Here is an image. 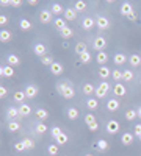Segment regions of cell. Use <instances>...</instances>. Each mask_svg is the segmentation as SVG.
Masks as SVG:
<instances>
[{
	"mask_svg": "<svg viewBox=\"0 0 141 156\" xmlns=\"http://www.w3.org/2000/svg\"><path fill=\"white\" fill-rule=\"evenodd\" d=\"M57 90L61 94V97H65V98H68V100L75 97V90H74V87H72L71 84L65 83V81L57 83Z\"/></svg>",
	"mask_w": 141,
	"mask_h": 156,
	"instance_id": "cell-1",
	"label": "cell"
},
{
	"mask_svg": "<svg viewBox=\"0 0 141 156\" xmlns=\"http://www.w3.org/2000/svg\"><path fill=\"white\" fill-rule=\"evenodd\" d=\"M110 90V84L107 81H102L99 87H96V98H105Z\"/></svg>",
	"mask_w": 141,
	"mask_h": 156,
	"instance_id": "cell-2",
	"label": "cell"
},
{
	"mask_svg": "<svg viewBox=\"0 0 141 156\" xmlns=\"http://www.w3.org/2000/svg\"><path fill=\"white\" fill-rule=\"evenodd\" d=\"M105 129H107V133H108V134H116V133H119L121 125H119V122H118V120L111 119V120H108V122H107Z\"/></svg>",
	"mask_w": 141,
	"mask_h": 156,
	"instance_id": "cell-3",
	"label": "cell"
},
{
	"mask_svg": "<svg viewBox=\"0 0 141 156\" xmlns=\"http://www.w3.org/2000/svg\"><path fill=\"white\" fill-rule=\"evenodd\" d=\"M93 47L97 50V51H104V48L107 47V39L102 37V36H97L93 42Z\"/></svg>",
	"mask_w": 141,
	"mask_h": 156,
	"instance_id": "cell-4",
	"label": "cell"
},
{
	"mask_svg": "<svg viewBox=\"0 0 141 156\" xmlns=\"http://www.w3.org/2000/svg\"><path fill=\"white\" fill-rule=\"evenodd\" d=\"M39 22L41 23H50L52 22V11L50 9H43L39 12Z\"/></svg>",
	"mask_w": 141,
	"mask_h": 156,
	"instance_id": "cell-5",
	"label": "cell"
},
{
	"mask_svg": "<svg viewBox=\"0 0 141 156\" xmlns=\"http://www.w3.org/2000/svg\"><path fill=\"white\" fill-rule=\"evenodd\" d=\"M133 140H135V134H132V133H129V131H125L122 136H121V144L122 145H132L133 144Z\"/></svg>",
	"mask_w": 141,
	"mask_h": 156,
	"instance_id": "cell-6",
	"label": "cell"
},
{
	"mask_svg": "<svg viewBox=\"0 0 141 156\" xmlns=\"http://www.w3.org/2000/svg\"><path fill=\"white\" fill-rule=\"evenodd\" d=\"M0 75L5 76V78H13L14 76V67H11V66H2L0 67Z\"/></svg>",
	"mask_w": 141,
	"mask_h": 156,
	"instance_id": "cell-7",
	"label": "cell"
},
{
	"mask_svg": "<svg viewBox=\"0 0 141 156\" xmlns=\"http://www.w3.org/2000/svg\"><path fill=\"white\" fill-rule=\"evenodd\" d=\"M38 92H39V89H38L35 84H28L27 87H25V95H27V98H35L38 95Z\"/></svg>",
	"mask_w": 141,
	"mask_h": 156,
	"instance_id": "cell-8",
	"label": "cell"
},
{
	"mask_svg": "<svg viewBox=\"0 0 141 156\" xmlns=\"http://www.w3.org/2000/svg\"><path fill=\"white\" fill-rule=\"evenodd\" d=\"M113 92H114V97H124V95L127 94V89H125V86H124V84L118 83V84H114Z\"/></svg>",
	"mask_w": 141,
	"mask_h": 156,
	"instance_id": "cell-9",
	"label": "cell"
},
{
	"mask_svg": "<svg viewBox=\"0 0 141 156\" xmlns=\"http://www.w3.org/2000/svg\"><path fill=\"white\" fill-rule=\"evenodd\" d=\"M33 51H35V55L36 56H46L47 55V47L44 45V44H36L35 47H33Z\"/></svg>",
	"mask_w": 141,
	"mask_h": 156,
	"instance_id": "cell-10",
	"label": "cell"
},
{
	"mask_svg": "<svg viewBox=\"0 0 141 156\" xmlns=\"http://www.w3.org/2000/svg\"><path fill=\"white\" fill-rule=\"evenodd\" d=\"M6 117H8V120H9V122H11V120H16L17 117H20V114H19V108H14V106L8 108V111H6Z\"/></svg>",
	"mask_w": 141,
	"mask_h": 156,
	"instance_id": "cell-11",
	"label": "cell"
},
{
	"mask_svg": "<svg viewBox=\"0 0 141 156\" xmlns=\"http://www.w3.org/2000/svg\"><path fill=\"white\" fill-rule=\"evenodd\" d=\"M96 25H97L100 30H107L110 27V20L107 17H104V16H99L97 20H96Z\"/></svg>",
	"mask_w": 141,
	"mask_h": 156,
	"instance_id": "cell-12",
	"label": "cell"
},
{
	"mask_svg": "<svg viewBox=\"0 0 141 156\" xmlns=\"http://www.w3.org/2000/svg\"><path fill=\"white\" fill-rule=\"evenodd\" d=\"M119 12H121L122 16H129V14H132V12H133L132 3H130V2H124V3L121 5V9H119Z\"/></svg>",
	"mask_w": 141,
	"mask_h": 156,
	"instance_id": "cell-13",
	"label": "cell"
},
{
	"mask_svg": "<svg viewBox=\"0 0 141 156\" xmlns=\"http://www.w3.org/2000/svg\"><path fill=\"white\" fill-rule=\"evenodd\" d=\"M50 72H52V75H61L63 72H65V67H63L61 62H54L52 66H50Z\"/></svg>",
	"mask_w": 141,
	"mask_h": 156,
	"instance_id": "cell-14",
	"label": "cell"
},
{
	"mask_svg": "<svg viewBox=\"0 0 141 156\" xmlns=\"http://www.w3.org/2000/svg\"><path fill=\"white\" fill-rule=\"evenodd\" d=\"M82 90H83V94H85L86 97H91L93 94H96V87H94L91 83H85L83 87H82Z\"/></svg>",
	"mask_w": 141,
	"mask_h": 156,
	"instance_id": "cell-15",
	"label": "cell"
},
{
	"mask_svg": "<svg viewBox=\"0 0 141 156\" xmlns=\"http://www.w3.org/2000/svg\"><path fill=\"white\" fill-rule=\"evenodd\" d=\"M94 25H96V20L93 17H85L83 22H82V28L83 30H91Z\"/></svg>",
	"mask_w": 141,
	"mask_h": 156,
	"instance_id": "cell-16",
	"label": "cell"
},
{
	"mask_svg": "<svg viewBox=\"0 0 141 156\" xmlns=\"http://www.w3.org/2000/svg\"><path fill=\"white\" fill-rule=\"evenodd\" d=\"M65 19L66 20H75L77 19V11L74 9V8H66L65 9Z\"/></svg>",
	"mask_w": 141,
	"mask_h": 156,
	"instance_id": "cell-17",
	"label": "cell"
},
{
	"mask_svg": "<svg viewBox=\"0 0 141 156\" xmlns=\"http://www.w3.org/2000/svg\"><path fill=\"white\" fill-rule=\"evenodd\" d=\"M107 109H108V111H111V112L118 111V109H119V101H118L116 98L108 100V101H107Z\"/></svg>",
	"mask_w": 141,
	"mask_h": 156,
	"instance_id": "cell-18",
	"label": "cell"
},
{
	"mask_svg": "<svg viewBox=\"0 0 141 156\" xmlns=\"http://www.w3.org/2000/svg\"><path fill=\"white\" fill-rule=\"evenodd\" d=\"M19 114H20V117H27V115L32 114V108L27 105V103H22V105L19 106Z\"/></svg>",
	"mask_w": 141,
	"mask_h": 156,
	"instance_id": "cell-19",
	"label": "cell"
},
{
	"mask_svg": "<svg viewBox=\"0 0 141 156\" xmlns=\"http://www.w3.org/2000/svg\"><path fill=\"white\" fill-rule=\"evenodd\" d=\"M13 98H14V101L16 103H24V100L27 98V95H25V90H16L14 92V95H13Z\"/></svg>",
	"mask_w": 141,
	"mask_h": 156,
	"instance_id": "cell-20",
	"label": "cell"
},
{
	"mask_svg": "<svg viewBox=\"0 0 141 156\" xmlns=\"http://www.w3.org/2000/svg\"><path fill=\"white\" fill-rule=\"evenodd\" d=\"M13 39V33L9 30H2L0 31V41L2 42H9Z\"/></svg>",
	"mask_w": 141,
	"mask_h": 156,
	"instance_id": "cell-21",
	"label": "cell"
},
{
	"mask_svg": "<svg viewBox=\"0 0 141 156\" xmlns=\"http://www.w3.org/2000/svg\"><path fill=\"white\" fill-rule=\"evenodd\" d=\"M96 61L100 64V66H105V62L108 61V55L105 51H97V56H96Z\"/></svg>",
	"mask_w": 141,
	"mask_h": 156,
	"instance_id": "cell-22",
	"label": "cell"
},
{
	"mask_svg": "<svg viewBox=\"0 0 141 156\" xmlns=\"http://www.w3.org/2000/svg\"><path fill=\"white\" fill-rule=\"evenodd\" d=\"M96 148L102 153V151H107L108 150V142L105 140V139H99L97 142H96Z\"/></svg>",
	"mask_w": 141,
	"mask_h": 156,
	"instance_id": "cell-23",
	"label": "cell"
},
{
	"mask_svg": "<svg viewBox=\"0 0 141 156\" xmlns=\"http://www.w3.org/2000/svg\"><path fill=\"white\" fill-rule=\"evenodd\" d=\"M54 25H55V28L57 30H63V28H66L68 25H66V19H63V17H57L55 20H54Z\"/></svg>",
	"mask_w": 141,
	"mask_h": 156,
	"instance_id": "cell-24",
	"label": "cell"
},
{
	"mask_svg": "<svg viewBox=\"0 0 141 156\" xmlns=\"http://www.w3.org/2000/svg\"><path fill=\"white\" fill-rule=\"evenodd\" d=\"M79 115H80V112H79V109H77V108H69L68 109V119L69 120H77V119H79Z\"/></svg>",
	"mask_w": 141,
	"mask_h": 156,
	"instance_id": "cell-25",
	"label": "cell"
},
{
	"mask_svg": "<svg viewBox=\"0 0 141 156\" xmlns=\"http://www.w3.org/2000/svg\"><path fill=\"white\" fill-rule=\"evenodd\" d=\"M129 62H130V66H132V67H138L139 64H141V56L136 55V53H133V55H130Z\"/></svg>",
	"mask_w": 141,
	"mask_h": 156,
	"instance_id": "cell-26",
	"label": "cell"
},
{
	"mask_svg": "<svg viewBox=\"0 0 141 156\" xmlns=\"http://www.w3.org/2000/svg\"><path fill=\"white\" fill-rule=\"evenodd\" d=\"M113 61H114V64L116 66H121V64H124L125 61H127V56L124 55V53H116L113 56Z\"/></svg>",
	"mask_w": 141,
	"mask_h": 156,
	"instance_id": "cell-27",
	"label": "cell"
},
{
	"mask_svg": "<svg viewBox=\"0 0 141 156\" xmlns=\"http://www.w3.org/2000/svg\"><path fill=\"white\" fill-rule=\"evenodd\" d=\"M99 75H100V78L107 80L108 76H111V70H110L107 66H100V69H99Z\"/></svg>",
	"mask_w": 141,
	"mask_h": 156,
	"instance_id": "cell-28",
	"label": "cell"
},
{
	"mask_svg": "<svg viewBox=\"0 0 141 156\" xmlns=\"http://www.w3.org/2000/svg\"><path fill=\"white\" fill-rule=\"evenodd\" d=\"M6 61H8V66H11V67H14V66H17V64L20 62V59H19V58H17L16 55H13V53L6 56Z\"/></svg>",
	"mask_w": 141,
	"mask_h": 156,
	"instance_id": "cell-29",
	"label": "cell"
},
{
	"mask_svg": "<svg viewBox=\"0 0 141 156\" xmlns=\"http://www.w3.org/2000/svg\"><path fill=\"white\" fill-rule=\"evenodd\" d=\"M52 14H55V16H60V14H65V8H63L60 3H54L52 5Z\"/></svg>",
	"mask_w": 141,
	"mask_h": 156,
	"instance_id": "cell-30",
	"label": "cell"
},
{
	"mask_svg": "<svg viewBox=\"0 0 141 156\" xmlns=\"http://www.w3.org/2000/svg\"><path fill=\"white\" fill-rule=\"evenodd\" d=\"M133 76H135V73H133V70H130V69H127V70H122V80L124 81H132L133 80Z\"/></svg>",
	"mask_w": 141,
	"mask_h": 156,
	"instance_id": "cell-31",
	"label": "cell"
},
{
	"mask_svg": "<svg viewBox=\"0 0 141 156\" xmlns=\"http://www.w3.org/2000/svg\"><path fill=\"white\" fill-rule=\"evenodd\" d=\"M35 114H36V117L39 120H46L47 117H49V112L46 111V109H43V108H38L36 111H35Z\"/></svg>",
	"mask_w": 141,
	"mask_h": 156,
	"instance_id": "cell-32",
	"label": "cell"
},
{
	"mask_svg": "<svg viewBox=\"0 0 141 156\" xmlns=\"http://www.w3.org/2000/svg\"><path fill=\"white\" fill-rule=\"evenodd\" d=\"M68 140H69V137H68V134H65V133H61L57 139H55V144H58V145H66L68 144Z\"/></svg>",
	"mask_w": 141,
	"mask_h": 156,
	"instance_id": "cell-33",
	"label": "cell"
},
{
	"mask_svg": "<svg viewBox=\"0 0 141 156\" xmlns=\"http://www.w3.org/2000/svg\"><path fill=\"white\" fill-rule=\"evenodd\" d=\"M8 129H9L11 133H16V131H19V129H20V123L16 122V120H11V122H8Z\"/></svg>",
	"mask_w": 141,
	"mask_h": 156,
	"instance_id": "cell-34",
	"label": "cell"
},
{
	"mask_svg": "<svg viewBox=\"0 0 141 156\" xmlns=\"http://www.w3.org/2000/svg\"><path fill=\"white\" fill-rule=\"evenodd\" d=\"M58 150H60V145H58V144H50V145L47 147V153H49L50 156H57V154H58Z\"/></svg>",
	"mask_w": 141,
	"mask_h": 156,
	"instance_id": "cell-35",
	"label": "cell"
},
{
	"mask_svg": "<svg viewBox=\"0 0 141 156\" xmlns=\"http://www.w3.org/2000/svg\"><path fill=\"white\" fill-rule=\"evenodd\" d=\"M74 9H75L77 12L85 11V9H86V2H83V0H77L75 5H74Z\"/></svg>",
	"mask_w": 141,
	"mask_h": 156,
	"instance_id": "cell-36",
	"label": "cell"
},
{
	"mask_svg": "<svg viewBox=\"0 0 141 156\" xmlns=\"http://www.w3.org/2000/svg\"><path fill=\"white\" fill-rule=\"evenodd\" d=\"M19 27H20V30H24V31H28V30L32 28V22L27 20V19H20Z\"/></svg>",
	"mask_w": 141,
	"mask_h": 156,
	"instance_id": "cell-37",
	"label": "cell"
},
{
	"mask_svg": "<svg viewBox=\"0 0 141 156\" xmlns=\"http://www.w3.org/2000/svg\"><path fill=\"white\" fill-rule=\"evenodd\" d=\"M79 58H80V62H82V64H89V62H91V59H93L89 51H85V53H82Z\"/></svg>",
	"mask_w": 141,
	"mask_h": 156,
	"instance_id": "cell-38",
	"label": "cell"
},
{
	"mask_svg": "<svg viewBox=\"0 0 141 156\" xmlns=\"http://www.w3.org/2000/svg\"><path fill=\"white\" fill-rule=\"evenodd\" d=\"M60 33H61V37H63V39H71V37H72V34H74L72 28H69V27L63 28V30H61Z\"/></svg>",
	"mask_w": 141,
	"mask_h": 156,
	"instance_id": "cell-39",
	"label": "cell"
},
{
	"mask_svg": "<svg viewBox=\"0 0 141 156\" xmlns=\"http://www.w3.org/2000/svg\"><path fill=\"white\" fill-rule=\"evenodd\" d=\"M136 117H138V112H136L135 109H129V111L125 112V119L129 120V122H133Z\"/></svg>",
	"mask_w": 141,
	"mask_h": 156,
	"instance_id": "cell-40",
	"label": "cell"
},
{
	"mask_svg": "<svg viewBox=\"0 0 141 156\" xmlns=\"http://www.w3.org/2000/svg\"><path fill=\"white\" fill-rule=\"evenodd\" d=\"M86 106H88V109H97V106H99V101H97V98H88V101H86Z\"/></svg>",
	"mask_w": 141,
	"mask_h": 156,
	"instance_id": "cell-41",
	"label": "cell"
},
{
	"mask_svg": "<svg viewBox=\"0 0 141 156\" xmlns=\"http://www.w3.org/2000/svg\"><path fill=\"white\" fill-rule=\"evenodd\" d=\"M97 120H96V115L94 114H91V112H88L86 115H85V123L89 126V125H93V123H96Z\"/></svg>",
	"mask_w": 141,
	"mask_h": 156,
	"instance_id": "cell-42",
	"label": "cell"
},
{
	"mask_svg": "<svg viewBox=\"0 0 141 156\" xmlns=\"http://www.w3.org/2000/svg\"><path fill=\"white\" fill-rule=\"evenodd\" d=\"M85 51H88V50H86V45H85V42H79V44L75 45V53L79 55V56H80L82 53H85Z\"/></svg>",
	"mask_w": 141,
	"mask_h": 156,
	"instance_id": "cell-43",
	"label": "cell"
},
{
	"mask_svg": "<svg viewBox=\"0 0 141 156\" xmlns=\"http://www.w3.org/2000/svg\"><path fill=\"white\" fill-rule=\"evenodd\" d=\"M41 62L44 64V66H49V67H50V66H52V64H54L55 61H54L52 55H46V56H43V58H41Z\"/></svg>",
	"mask_w": 141,
	"mask_h": 156,
	"instance_id": "cell-44",
	"label": "cell"
},
{
	"mask_svg": "<svg viewBox=\"0 0 141 156\" xmlns=\"http://www.w3.org/2000/svg\"><path fill=\"white\" fill-rule=\"evenodd\" d=\"M111 76H113L114 81H121V80H122V70H119V69L111 70Z\"/></svg>",
	"mask_w": 141,
	"mask_h": 156,
	"instance_id": "cell-45",
	"label": "cell"
},
{
	"mask_svg": "<svg viewBox=\"0 0 141 156\" xmlns=\"http://www.w3.org/2000/svg\"><path fill=\"white\" fill-rule=\"evenodd\" d=\"M22 144H24L25 150H32V148L35 147V142H33L32 139H28V137H27V139H24V140H22Z\"/></svg>",
	"mask_w": 141,
	"mask_h": 156,
	"instance_id": "cell-46",
	"label": "cell"
},
{
	"mask_svg": "<svg viewBox=\"0 0 141 156\" xmlns=\"http://www.w3.org/2000/svg\"><path fill=\"white\" fill-rule=\"evenodd\" d=\"M36 131L39 133V134H44V133L47 131V125L43 123V122H41V123H38V125H36Z\"/></svg>",
	"mask_w": 141,
	"mask_h": 156,
	"instance_id": "cell-47",
	"label": "cell"
},
{
	"mask_svg": "<svg viewBox=\"0 0 141 156\" xmlns=\"http://www.w3.org/2000/svg\"><path fill=\"white\" fill-rule=\"evenodd\" d=\"M50 133H52V137H54V139H57L63 131H61V128H60V126H54L52 129H50Z\"/></svg>",
	"mask_w": 141,
	"mask_h": 156,
	"instance_id": "cell-48",
	"label": "cell"
},
{
	"mask_svg": "<svg viewBox=\"0 0 141 156\" xmlns=\"http://www.w3.org/2000/svg\"><path fill=\"white\" fill-rule=\"evenodd\" d=\"M14 150L20 153V151H24V150H25V147H24L22 142H17V144H14Z\"/></svg>",
	"mask_w": 141,
	"mask_h": 156,
	"instance_id": "cell-49",
	"label": "cell"
},
{
	"mask_svg": "<svg viewBox=\"0 0 141 156\" xmlns=\"http://www.w3.org/2000/svg\"><path fill=\"white\" fill-rule=\"evenodd\" d=\"M22 5V0H11V6L13 8H19Z\"/></svg>",
	"mask_w": 141,
	"mask_h": 156,
	"instance_id": "cell-50",
	"label": "cell"
},
{
	"mask_svg": "<svg viewBox=\"0 0 141 156\" xmlns=\"http://www.w3.org/2000/svg\"><path fill=\"white\" fill-rule=\"evenodd\" d=\"M6 94H8L6 87H5V86H2V87H0V97H2V98H5V97H6Z\"/></svg>",
	"mask_w": 141,
	"mask_h": 156,
	"instance_id": "cell-51",
	"label": "cell"
},
{
	"mask_svg": "<svg viewBox=\"0 0 141 156\" xmlns=\"http://www.w3.org/2000/svg\"><path fill=\"white\" fill-rule=\"evenodd\" d=\"M135 136H141V123H138V125H135Z\"/></svg>",
	"mask_w": 141,
	"mask_h": 156,
	"instance_id": "cell-52",
	"label": "cell"
},
{
	"mask_svg": "<svg viewBox=\"0 0 141 156\" xmlns=\"http://www.w3.org/2000/svg\"><path fill=\"white\" fill-rule=\"evenodd\" d=\"M88 128H89V131H97V129H99V123L96 122V123H93V125H89Z\"/></svg>",
	"mask_w": 141,
	"mask_h": 156,
	"instance_id": "cell-53",
	"label": "cell"
},
{
	"mask_svg": "<svg viewBox=\"0 0 141 156\" xmlns=\"http://www.w3.org/2000/svg\"><path fill=\"white\" fill-rule=\"evenodd\" d=\"M6 23H8V17L2 14L0 16V25H6Z\"/></svg>",
	"mask_w": 141,
	"mask_h": 156,
	"instance_id": "cell-54",
	"label": "cell"
},
{
	"mask_svg": "<svg viewBox=\"0 0 141 156\" xmlns=\"http://www.w3.org/2000/svg\"><path fill=\"white\" fill-rule=\"evenodd\" d=\"M127 19H129V20H132V22H135V20L138 19V17H136V12L133 11L132 14H129V16H127Z\"/></svg>",
	"mask_w": 141,
	"mask_h": 156,
	"instance_id": "cell-55",
	"label": "cell"
},
{
	"mask_svg": "<svg viewBox=\"0 0 141 156\" xmlns=\"http://www.w3.org/2000/svg\"><path fill=\"white\" fill-rule=\"evenodd\" d=\"M0 5H2V6H11V0H2Z\"/></svg>",
	"mask_w": 141,
	"mask_h": 156,
	"instance_id": "cell-56",
	"label": "cell"
},
{
	"mask_svg": "<svg viewBox=\"0 0 141 156\" xmlns=\"http://www.w3.org/2000/svg\"><path fill=\"white\" fill-rule=\"evenodd\" d=\"M28 5H32V6H36V5H38V2H36V0H30V2H28Z\"/></svg>",
	"mask_w": 141,
	"mask_h": 156,
	"instance_id": "cell-57",
	"label": "cell"
},
{
	"mask_svg": "<svg viewBox=\"0 0 141 156\" xmlns=\"http://www.w3.org/2000/svg\"><path fill=\"white\" fill-rule=\"evenodd\" d=\"M136 112H138V117H139V119H141V106L136 109Z\"/></svg>",
	"mask_w": 141,
	"mask_h": 156,
	"instance_id": "cell-58",
	"label": "cell"
},
{
	"mask_svg": "<svg viewBox=\"0 0 141 156\" xmlns=\"http://www.w3.org/2000/svg\"><path fill=\"white\" fill-rule=\"evenodd\" d=\"M85 156H94V154H89V153H88V154H85Z\"/></svg>",
	"mask_w": 141,
	"mask_h": 156,
	"instance_id": "cell-59",
	"label": "cell"
},
{
	"mask_svg": "<svg viewBox=\"0 0 141 156\" xmlns=\"http://www.w3.org/2000/svg\"><path fill=\"white\" fill-rule=\"evenodd\" d=\"M139 140H141V136H139Z\"/></svg>",
	"mask_w": 141,
	"mask_h": 156,
	"instance_id": "cell-60",
	"label": "cell"
},
{
	"mask_svg": "<svg viewBox=\"0 0 141 156\" xmlns=\"http://www.w3.org/2000/svg\"><path fill=\"white\" fill-rule=\"evenodd\" d=\"M139 81H141V80H139Z\"/></svg>",
	"mask_w": 141,
	"mask_h": 156,
	"instance_id": "cell-61",
	"label": "cell"
}]
</instances>
